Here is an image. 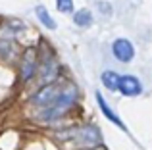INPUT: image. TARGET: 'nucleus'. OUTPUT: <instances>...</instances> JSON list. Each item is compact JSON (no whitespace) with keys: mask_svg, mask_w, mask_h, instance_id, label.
Returning a JSON list of instances; mask_svg holds the SVG:
<instances>
[{"mask_svg":"<svg viewBox=\"0 0 152 150\" xmlns=\"http://www.w3.org/2000/svg\"><path fill=\"white\" fill-rule=\"evenodd\" d=\"M75 89H64V87H58V85H48L45 87L42 90H39L37 94L33 96V102L42 108H46V114L45 117H58L64 110H67L75 100Z\"/></svg>","mask_w":152,"mask_h":150,"instance_id":"nucleus-1","label":"nucleus"},{"mask_svg":"<svg viewBox=\"0 0 152 150\" xmlns=\"http://www.w3.org/2000/svg\"><path fill=\"white\" fill-rule=\"evenodd\" d=\"M112 52H114V56L118 58L119 62H123V64L131 62L133 56H135V48H133V44H131L127 39H118V41H114Z\"/></svg>","mask_w":152,"mask_h":150,"instance_id":"nucleus-2","label":"nucleus"},{"mask_svg":"<svg viewBox=\"0 0 152 150\" xmlns=\"http://www.w3.org/2000/svg\"><path fill=\"white\" fill-rule=\"evenodd\" d=\"M118 90L121 94H125V96H137V94H141L142 87H141V83H139L137 77H133V75H123V77H119Z\"/></svg>","mask_w":152,"mask_h":150,"instance_id":"nucleus-3","label":"nucleus"},{"mask_svg":"<svg viewBox=\"0 0 152 150\" xmlns=\"http://www.w3.org/2000/svg\"><path fill=\"white\" fill-rule=\"evenodd\" d=\"M35 64H37V50H35V48H27L25 54H23L21 64H19V71H21V79H23V81H27V79L33 75Z\"/></svg>","mask_w":152,"mask_h":150,"instance_id":"nucleus-4","label":"nucleus"},{"mask_svg":"<svg viewBox=\"0 0 152 150\" xmlns=\"http://www.w3.org/2000/svg\"><path fill=\"white\" fill-rule=\"evenodd\" d=\"M96 102H98V106H100L102 114H104V116H106L108 119L112 121V123H114V125H118V127H121V129H125V125L121 123V119H119V117L115 116L114 112H112V108H110V106L106 104V100H104V98H102V94H96Z\"/></svg>","mask_w":152,"mask_h":150,"instance_id":"nucleus-5","label":"nucleus"},{"mask_svg":"<svg viewBox=\"0 0 152 150\" xmlns=\"http://www.w3.org/2000/svg\"><path fill=\"white\" fill-rule=\"evenodd\" d=\"M102 83L106 89L110 90H118V85H119V75L114 73V71H104L102 73Z\"/></svg>","mask_w":152,"mask_h":150,"instance_id":"nucleus-6","label":"nucleus"},{"mask_svg":"<svg viewBox=\"0 0 152 150\" xmlns=\"http://www.w3.org/2000/svg\"><path fill=\"white\" fill-rule=\"evenodd\" d=\"M73 21H75V25H79V27H89L91 23H93V14H91L89 10H79L77 14L73 15Z\"/></svg>","mask_w":152,"mask_h":150,"instance_id":"nucleus-7","label":"nucleus"},{"mask_svg":"<svg viewBox=\"0 0 152 150\" xmlns=\"http://www.w3.org/2000/svg\"><path fill=\"white\" fill-rule=\"evenodd\" d=\"M35 12H37V17L41 19V23H42L45 27H48V29H56V21L50 17V14L46 12V8L37 6V10H35Z\"/></svg>","mask_w":152,"mask_h":150,"instance_id":"nucleus-8","label":"nucleus"},{"mask_svg":"<svg viewBox=\"0 0 152 150\" xmlns=\"http://www.w3.org/2000/svg\"><path fill=\"white\" fill-rule=\"evenodd\" d=\"M56 8L64 14H67V12L73 10V0H56Z\"/></svg>","mask_w":152,"mask_h":150,"instance_id":"nucleus-9","label":"nucleus"}]
</instances>
